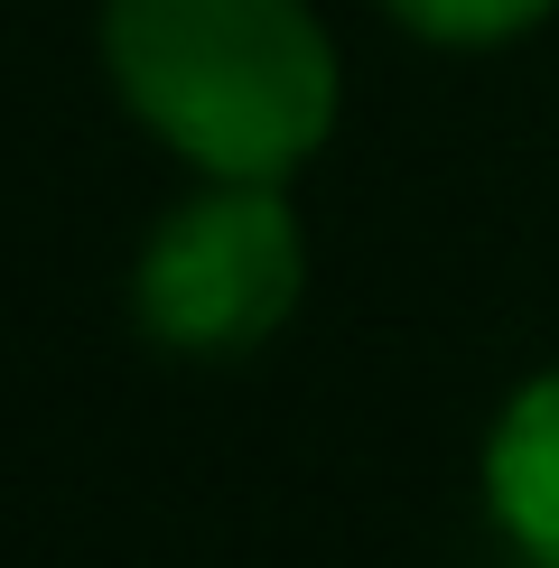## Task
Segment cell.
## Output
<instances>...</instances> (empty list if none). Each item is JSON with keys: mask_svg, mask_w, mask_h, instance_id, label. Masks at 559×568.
I'll list each match as a JSON object with an SVG mask.
<instances>
[{"mask_svg": "<svg viewBox=\"0 0 559 568\" xmlns=\"http://www.w3.org/2000/svg\"><path fill=\"white\" fill-rule=\"evenodd\" d=\"M103 75L196 178L289 186L345 103L336 38L308 0H103Z\"/></svg>", "mask_w": 559, "mask_h": 568, "instance_id": "cell-1", "label": "cell"}, {"mask_svg": "<svg viewBox=\"0 0 559 568\" xmlns=\"http://www.w3.org/2000/svg\"><path fill=\"white\" fill-rule=\"evenodd\" d=\"M298 290H308V233L280 178H205L150 224L131 271V307L150 345L196 354V364L271 345Z\"/></svg>", "mask_w": 559, "mask_h": 568, "instance_id": "cell-2", "label": "cell"}, {"mask_svg": "<svg viewBox=\"0 0 559 568\" xmlns=\"http://www.w3.org/2000/svg\"><path fill=\"white\" fill-rule=\"evenodd\" d=\"M485 513L531 568H559V373H531L485 429Z\"/></svg>", "mask_w": 559, "mask_h": 568, "instance_id": "cell-3", "label": "cell"}, {"mask_svg": "<svg viewBox=\"0 0 559 568\" xmlns=\"http://www.w3.org/2000/svg\"><path fill=\"white\" fill-rule=\"evenodd\" d=\"M383 10L429 47H504V38L541 29L559 0H383Z\"/></svg>", "mask_w": 559, "mask_h": 568, "instance_id": "cell-4", "label": "cell"}]
</instances>
